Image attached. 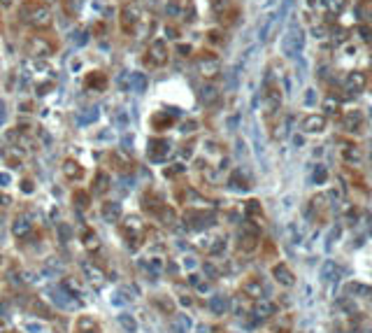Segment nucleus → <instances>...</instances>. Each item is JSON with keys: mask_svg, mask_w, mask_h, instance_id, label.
<instances>
[{"mask_svg": "<svg viewBox=\"0 0 372 333\" xmlns=\"http://www.w3.org/2000/svg\"><path fill=\"white\" fill-rule=\"evenodd\" d=\"M119 26L121 33L131 37H144L151 30V17L149 12H144L140 7V2H128L121 9V17H119Z\"/></svg>", "mask_w": 372, "mask_h": 333, "instance_id": "f257e3e1", "label": "nucleus"}, {"mask_svg": "<svg viewBox=\"0 0 372 333\" xmlns=\"http://www.w3.org/2000/svg\"><path fill=\"white\" fill-rule=\"evenodd\" d=\"M19 17L37 30H45V28L52 26V9L45 0H26L19 7Z\"/></svg>", "mask_w": 372, "mask_h": 333, "instance_id": "f03ea898", "label": "nucleus"}, {"mask_svg": "<svg viewBox=\"0 0 372 333\" xmlns=\"http://www.w3.org/2000/svg\"><path fill=\"white\" fill-rule=\"evenodd\" d=\"M144 233H147V228H144V224H142L137 217H126V219L121 221V236H124L126 245L131 247V249L142 247Z\"/></svg>", "mask_w": 372, "mask_h": 333, "instance_id": "7ed1b4c3", "label": "nucleus"}, {"mask_svg": "<svg viewBox=\"0 0 372 333\" xmlns=\"http://www.w3.org/2000/svg\"><path fill=\"white\" fill-rule=\"evenodd\" d=\"M258 245H261V231H258V226H254V221L242 224V228H239V233H238V249L249 254Z\"/></svg>", "mask_w": 372, "mask_h": 333, "instance_id": "20e7f679", "label": "nucleus"}, {"mask_svg": "<svg viewBox=\"0 0 372 333\" xmlns=\"http://www.w3.org/2000/svg\"><path fill=\"white\" fill-rule=\"evenodd\" d=\"M142 61H144L147 68H160V65H165V63L170 61L168 44L163 42V40H154V42L149 44V49L144 52Z\"/></svg>", "mask_w": 372, "mask_h": 333, "instance_id": "39448f33", "label": "nucleus"}, {"mask_svg": "<svg viewBox=\"0 0 372 333\" xmlns=\"http://www.w3.org/2000/svg\"><path fill=\"white\" fill-rule=\"evenodd\" d=\"M214 219H216V214L212 210H186L184 212V226L188 231H203Z\"/></svg>", "mask_w": 372, "mask_h": 333, "instance_id": "423d86ee", "label": "nucleus"}, {"mask_svg": "<svg viewBox=\"0 0 372 333\" xmlns=\"http://www.w3.org/2000/svg\"><path fill=\"white\" fill-rule=\"evenodd\" d=\"M56 49H58V42L53 37H49L47 33L33 35L28 40V52L33 54V56H52Z\"/></svg>", "mask_w": 372, "mask_h": 333, "instance_id": "0eeeda50", "label": "nucleus"}, {"mask_svg": "<svg viewBox=\"0 0 372 333\" xmlns=\"http://www.w3.org/2000/svg\"><path fill=\"white\" fill-rule=\"evenodd\" d=\"M198 70L203 77H216L219 75V56L212 52H200L198 56Z\"/></svg>", "mask_w": 372, "mask_h": 333, "instance_id": "6e6552de", "label": "nucleus"}, {"mask_svg": "<svg viewBox=\"0 0 372 333\" xmlns=\"http://www.w3.org/2000/svg\"><path fill=\"white\" fill-rule=\"evenodd\" d=\"M168 154H170V142L165 138H151L149 147H147V156H149L151 163H160Z\"/></svg>", "mask_w": 372, "mask_h": 333, "instance_id": "1a4fd4ad", "label": "nucleus"}, {"mask_svg": "<svg viewBox=\"0 0 372 333\" xmlns=\"http://www.w3.org/2000/svg\"><path fill=\"white\" fill-rule=\"evenodd\" d=\"M263 98H266V114L267 117L275 114L277 110H279V105H282V93H279V87H277V84H267Z\"/></svg>", "mask_w": 372, "mask_h": 333, "instance_id": "9d476101", "label": "nucleus"}, {"mask_svg": "<svg viewBox=\"0 0 372 333\" xmlns=\"http://www.w3.org/2000/svg\"><path fill=\"white\" fill-rule=\"evenodd\" d=\"M175 121H177V114L168 112V110H160V112H156L151 117V128L154 131H168V128L175 126Z\"/></svg>", "mask_w": 372, "mask_h": 333, "instance_id": "9b49d317", "label": "nucleus"}, {"mask_svg": "<svg viewBox=\"0 0 372 333\" xmlns=\"http://www.w3.org/2000/svg\"><path fill=\"white\" fill-rule=\"evenodd\" d=\"M140 203H142V210L147 212V214H154V217H156V214L163 210V205H165V203L160 201V196L156 191H147L140 198Z\"/></svg>", "mask_w": 372, "mask_h": 333, "instance_id": "f8f14e48", "label": "nucleus"}, {"mask_svg": "<svg viewBox=\"0 0 372 333\" xmlns=\"http://www.w3.org/2000/svg\"><path fill=\"white\" fill-rule=\"evenodd\" d=\"M84 87L89 91H105L107 89V75L103 70H91L84 77Z\"/></svg>", "mask_w": 372, "mask_h": 333, "instance_id": "ddd939ff", "label": "nucleus"}, {"mask_svg": "<svg viewBox=\"0 0 372 333\" xmlns=\"http://www.w3.org/2000/svg\"><path fill=\"white\" fill-rule=\"evenodd\" d=\"M107 166L112 168V170H116V173H131V161L124 156V151H109L107 154Z\"/></svg>", "mask_w": 372, "mask_h": 333, "instance_id": "4468645a", "label": "nucleus"}, {"mask_svg": "<svg viewBox=\"0 0 372 333\" xmlns=\"http://www.w3.org/2000/svg\"><path fill=\"white\" fill-rule=\"evenodd\" d=\"M300 128L305 133H321V131H326V117H323V114H307V117L302 119Z\"/></svg>", "mask_w": 372, "mask_h": 333, "instance_id": "2eb2a0df", "label": "nucleus"}, {"mask_svg": "<svg viewBox=\"0 0 372 333\" xmlns=\"http://www.w3.org/2000/svg\"><path fill=\"white\" fill-rule=\"evenodd\" d=\"M63 175H65L68 182H80L81 177H84V168L80 166V161L65 158V161H63Z\"/></svg>", "mask_w": 372, "mask_h": 333, "instance_id": "dca6fc26", "label": "nucleus"}, {"mask_svg": "<svg viewBox=\"0 0 372 333\" xmlns=\"http://www.w3.org/2000/svg\"><path fill=\"white\" fill-rule=\"evenodd\" d=\"M80 240H81V245H84V249H86V252H98V249H100V238H98V233L91 226L81 228Z\"/></svg>", "mask_w": 372, "mask_h": 333, "instance_id": "f3484780", "label": "nucleus"}, {"mask_svg": "<svg viewBox=\"0 0 372 333\" xmlns=\"http://www.w3.org/2000/svg\"><path fill=\"white\" fill-rule=\"evenodd\" d=\"M272 277H275L279 284H284V287H291L293 282H295L293 271L286 266V263H275V266H272Z\"/></svg>", "mask_w": 372, "mask_h": 333, "instance_id": "a211bd4d", "label": "nucleus"}, {"mask_svg": "<svg viewBox=\"0 0 372 333\" xmlns=\"http://www.w3.org/2000/svg\"><path fill=\"white\" fill-rule=\"evenodd\" d=\"M75 333H100V324L91 315H81L75 322Z\"/></svg>", "mask_w": 372, "mask_h": 333, "instance_id": "6ab92c4d", "label": "nucleus"}, {"mask_svg": "<svg viewBox=\"0 0 372 333\" xmlns=\"http://www.w3.org/2000/svg\"><path fill=\"white\" fill-rule=\"evenodd\" d=\"M151 305L156 307L160 315H175V303H172V298L168 294H156L151 298Z\"/></svg>", "mask_w": 372, "mask_h": 333, "instance_id": "aec40b11", "label": "nucleus"}, {"mask_svg": "<svg viewBox=\"0 0 372 333\" xmlns=\"http://www.w3.org/2000/svg\"><path fill=\"white\" fill-rule=\"evenodd\" d=\"M242 296L247 298H263V284H261V280H256V277H249V280L242 282Z\"/></svg>", "mask_w": 372, "mask_h": 333, "instance_id": "412c9836", "label": "nucleus"}, {"mask_svg": "<svg viewBox=\"0 0 372 333\" xmlns=\"http://www.w3.org/2000/svg\"><path fill=\"white\" fill-rule=\"evenodd\" d=\"M103 219L109 221V224L121 221V205L116 201H105L103 203Z\"/></svg>", "mask_w": 372, "mask_h": 333, "instance_id": "4be33fe9", "label": "nucleus"}, {"mask_svg": "<svg viewBox=\"0 0 372 333\" xmlns=\"http://www.w3.org/2000/svg\"><path fill=\"white\" fill-rule=\"evenodd\" d=\"M30 228H33V221L26 219V217H19V219L12 221V236L26 238V236H30Z\"/></svg>", "mask_w": 372, "mask_h": 333, "instance_id": "5701e85b", "label": "nucleus"}, {"mask_svg": "<svg viewBox=\"0 0 372 333\" xmlns=\"http://www.w3.org/2000/svg\"><path fill=\"white\" fill-rule=\"evenodd\" d=\"M84 272H86V280H89L96 289H100V287L105 284V275H103V271H98L96 266H84Z\"/></svg>", "mask_w": 372, "mask_h": 333, "instance_id": "b1692460", "label": "nucleus"}, {"mask_svg": "<svg viewBox=\"0 0 372 333\" xmlns=\"http://www.w3.org/2000/svg\"><path fill=\"white\" fill-rule=\"evenodd\" d=\"M254 310H256V315L258 317H270V315H275V310L277 305L272 303V301H266V298H258V303L254 305Z\"/></svg>", "mask_w": 372, "mask_h": 333, "instance_id": "393cba45", "label": "nucleus"}, {"mask_svg": "<svg viewBox=\"0 0 372 333\" xmlns=\"http://www.w3.org/2000/svg\"><path fill=\"white\" fill-rule=\"evenodd\" d=\"M109 189V177L100 170V173H96V177H93V193H98V196H103V193Z\"/></svg>", "mask_w": 372, "mask_h": 333, "instance_id": "a878e982", "label": "nucleus"}, {"mask_svg": "<svg viewBox=\"0 0 372 333\" xmlns=\"http://www.w3.org/2000/svg\"><path fill=\"white\" fill-rule=\"evenodd\" d=\"M156 217H159V221L163 224V226H172V224L177 221V212L172 210L170 205H163V210H160Z\"/></svg>", "mask_w": 372, "mask_h": 333, "instance_id": "bb28decb", "label": "nucleus"}, {"mask_svg": "<svg viewBox=\"0 0 372 333\" xmlns=\"http://www.w3.org/2000/svg\"><path fill=\"white\" fill-rule=\"evenodd\" d=\"M365 82H368V79H365L363 72H351V75H349V79H346V87L351 89V91H363Z\"/></svg>", "mask_w": 372, "mask_h": 333, "instance_id": "cd10ccee", "label": "nucleus"}, {"mask_svg": "<svg viewBox=\"0 0 372 333\" xmlns=\"http://www.w3.org/2000/svg\"><path fill=\"white\" fill-rule=\"evenodd\" d=\"M244 214H247L249 219H261L263 217V208H261V203L256 201V198H251V201H247L244 203Z\"/></svg>", "mask_w": 372, "mask_h": 333, "instance_id": "c85d7f7f", "label": "nucleus"}, {"mask_svg": "<svg viewBox=\"0 0 372 333\" xmlns=\"http://www.w3.org/2000/svg\"><path fill=\"white\" fill-rule=\"evenodd\" d=\"M72 203L80 208V210H89V205H91V196L84 189H77V191L72 193Z\"/></svg>", "mask_w": 372, "mask_h": 333, "instance_id": "c756f323", "label": "nucleus"}, {"mask_svg": "<svg viewBox=\"0 0 372 333\" xmlns=\"http://www.w3.org/2000/svg\"><path fill=\"white\" fill-rule=\"evenodd\" d=\"M272 333H291V317H277L272 322Z\"/></svg>", "mask_w": 372, "mask_h": 333, "instance_id": "7c9ffc66", "label": "nucleus"}, {"mask_svg": "<svg viewBox=\"0 0 372 333\" xmlns=\"http://www.w3.org/2000/svg\"><path fill=\"white\" fill-rule=\"evenodd\" d=\"M200 98H203L205 105H214V103L219 100V91H216L212 84H207V87H203V91H200Z\"/></svg>", "mask_w": 372, "mask_h": 333, "instance_id": "2f4dec72", "label": "nucleus"}, {"mask_svg": "<svg viewBox=\"0 0 372 333\" xmlns=\"http://www.w3.org/2000/svg\"><path fill=\"white\" fill-rule=\"evenodd\" d=\"M223 247H226V240H223L221 236H216V238H210V242L205 245V249H207L210 254H221Z\"/></svg>", "mask_w": 372, "mask_h": 333, "instance_id": "473e14b6", "label": "nucleus"}, {"mask_svg": "<svg viewBox=\"0 0 372 333\" xmlns=\"http://www.w3.org/2000/svg\"><path fill=\"white\" fill-rule=\"evenodd\" d=\"M219 19H221V24H226V26L235 24V21H238V7L228 5V7L223 9V12H219Z\"/></svg>", "mask_w": 372, "mask_h": 333, "instance_id": "72a5a7b5", "label": "nucleus"}, {"mask_svg": "<svg viewBox=\"0 0 372 333\" xmlns=\"http://www.w3.org/2000/svg\"><path fill=\"white\" fill-rule=\"evenodd\" d=\"M144 266H147V271L154 272V275H159L163 268H165V261L160 259V256H149L147 261H144Z\"/></svg>", "mask_w": 372, "mask_h": 333, "instance_id": "f704fd0d", "label": "nucleus"}, {"mask_svg": "<svg viewBox=\"0 0 372 333\" xmlns=\"http://www.w3.org/2000/svg\"><path fill=\"white\" fill-rule=\"evenodd\" d=\"M231 186H233V189H238V191H247V189H249V180L238 170V173L231 177Z\"/></svg>", "mask_w": 372, "mask_h": 333, "instance_id": "c9c22d12", "label": "nucleus"}, {"mask_svg": "<svg viewBox=\"0 0 372 333\" xmlns=\"http://www.w3.org/2000/svg\"><path fill=\"white\" fill-rule=\"evenodd\" d=\"M30 310H33V312H37L40 317H52V310H49V305H45L40 298H33V301H30Z\"/></svg>", "mask_w": 372, "mask_h": 333, "instance_id": "e433bc0d", "label": "nucleus"}, {"mask_svg": "<svg viewBox=\"0 0 372 333\" xmlns=\"http://www.w3.org/2000/svg\"><path fill=\"white\" fill-rule=\"evenodd\" d=\"M119 324L124 326L128 333H135V331H137V324H135V319H133L131 315H121V317H119Z\"/></svg>", "mask_w": 372, "mask_h": 333, "instance_id": "4c0bfd02", "label": "nucleus"}, {"mask_svg": "<svg viewBox=\"0 0 372 333\" xmlns=\"http://www.w3.org/2000/svg\"><path fill=\"white\" fill-rule=\"evenodd\" d=\"M63 2V12L68 14V17H75L77 14V9H80V2L77 0H61Z\"/></svg>", "mask_w": 372, "mask_h": 333, "instance_id": "58836bf2", "label": "nucleus"}, {"mask_svg": "<svg viewBox=\"0 0 372 333\" xmlns=\"http://www.w3.org/2000/svg\"><path fill=\"white\" fill-rule=\"evenodd\" d=\"M188 282L193 284L195 289H200V291H207V289H210V284L203 280V275H191V277H188Z\"/></svg>", "mask_w": 372, "mask_h": 333, "instance_id": "ea45409f", "label": "nucleus"}, {"mask_svg": "<svg viewBox=\"0 0 372 333\" xmlns=\"http://www.w3.org/2000/svg\"><path fill=\"white\" fill-rule=\"evenodd\" d=\"M346 5V0H326V7H328V12H342V7Z\"/></svg>", "mask_w": 372, "mask_h": 333, "instance_id": "a19ab883", "label": "nucleus"}, {"mask_svg": "<svg viewBox=\"0 0 372 333\" xmlns=\"http://www.w3.org/2000/svg\"><path fill=\"white\" fill-rule=\"evenodd\" d=\"M182 173H184V166H182V163H175V166H170V168L163 170V175L165 177H175V175H182Z\"/></svg>", "mask_w": 372, "mask_h": 333, "instance_id": "79ce46f5", "label": "nucleus"}, {"mask_svg": "<svg viewBox=\"0 0 372 333\" xmlns=\"http://www.w3.org/2000/svg\"><path fill=\"white\" fill-rule=\"evenodd\" d=\"M133 87H135V91H144L147 77H144V75H133Z\"/></svg>", "mask_w": 372, "mask_h": 333, "instance_id": "37998d69", "label": "nucleus"}, {"mask_svg": "<svg viewBox=\"0 0 372 333\" xmlns=\"http://www.w3.org/2000/svg\"><path fill=\"white\" fill-rule=\"evenodd\" d=\"M5 161L9 163V168H19V166H21V156H19V154H12V151H7V154H5Z\"/></svg>", "mask_w": 372, "mask_h": 333, "instance_id": "c03bdc74", "label": "nucleus"}, {"mask_svg": "<svg viewBox=\"0 0 372 333\" xmlns=\"http://www.w3.org/2000/svg\"><path fill=\"white\" fill-rule=\"evenodd\" d=\"M21 191H24V193H33V191H35V182H33L30 177H24V180H21Z\"/></svg>", "mask_w": 372, "mask_h": 333, "instance_id": "a18cd8bd", "label": "nucleus"}, {"mask_svg": "<svg viewBox=\"0 0 372 333\" xmlns=\"http://www.w3.org/2000/svg\"><path fill=\"white\" fill-rule=\"evenodd\" d=\"M354 126H361V114L358 112L346 117V128H349V131H354Z\"/></svg>", "mask_w": 372, "mask_h": 333, "instance_id": "49530a36", "label": "nucleus"}, {"mask_svg": "<svg viewBox=\"0 0 372 333\" xmlns=\"http://www.w3.org/2000/svg\"><path fill=\"white\" fill-rule=\"evenodd\" d=\"M207 40H210L212 44H221L223 42V33L221 30H210V33H207Z\"/></svg>", "mask_w": 372, "mask_h": 333, "instance_id": "de8ad7c7", "label": "nucleus"}, {"mask_svg": "<svg viewBox=\"0 0 372 333\" xmlns=\"http://www.w3.org/2000/svg\"><path fill=\"white\" fill-rule=\"evenodd\" d=\"M212 310L214 312H219V315L226 312V301H223V298H212Z\"/></svg>", "mask_w": 372, "mask_h": 333, "instance_id": "09e8293b", "label": "nucleus"}, {"mask_svg": "<svg viewBox=\"0 0 372 333\" xmlns=\"http://www.w3.org/2000/svg\"><path fill=\"white\" fill-rule=\"evenodd\" d=\"M184 19H186V21H193V19H195V12H193V0H186Z\"/></svg>", "mask_w": 372, "mask_h": 333, "instance_id": "8fccbe9b", "label": "nucleus"}, {"mask_svg": "<svg viewBox=\"0 0 372 333\" xmlns=\"http://www.w3.org/2000/svg\"><path fill=\"white\" fill-rule=\"evenodd\" d=\"M96 119H98V110H91L89 114L84 112V114L80 117V121H81V123H91V121H96Z\"/></svg>", "mask_w": 372, "mask_h": 333, "instance_id": "3c124183", "label": "nucleus"}, {"mask_svg": "<svg viewBox=\"0 0 372 333\" xmlns=\"http://www.w3.org/2000/svg\"><path fill=\"white\" fill-rule=\"evenodd\" d=\"M105 30H107V26H105V24H103V21H98V24H93V28H91V33H93V35H103Z\"/></svg>", "mask_w": 372, "mask_h": 333, "instance_id": "603ef678", "label": "nucleus"}, {"mask_svg": "<svg viewBox=\"0 0 372 333\" xmlns=\"http://www.w3.org/2000/svg\"><path fill=\"white\" fill-rule=\"evenodd\" d=\"M52 89H53L52 82H45V84H40V87H37V93H40V96H45V93H49Z\"/></svg>", "mask_w": 372, "mask_h": 333, "instance_id": "864d4df0", "label": "nucleus"}, {"mask_svg": "<svg viewBox=\"0 0 372 333\" xmlns=\"http://www.w3.org/2000/svg\"><path fill=\"white\" fill-rule=\"evenodd\" d=\"M314 180L323 182V180H326V170H323V168H319V173H314Z\"/></svg>", "mask_w": 372, "mask_h": 333, "instance_id": "5fc2aeb1", "label": "nucleus"}, {"mask_svg": "<svg viewBox=\"0 0 372 333\" xmlns=\"http://www.w3.org/2000/svg\"><path fill=\"white\" fill-rule=\"evenodd\" d=\"M179 52H182V56H188V54H191V47H188V44H182Z\"/></svg>", "mask_w": 372, "mask_h": 333, "instance_id": "6e6d98bb", "label": "nucleus"}, {"mask_svg": "<svg viewBox=\"0 0 372 333\" xmlns=\"http://www.w3.org/2000/svg\"><path fill=\"white\" fill-rule=\"evenodd\" d=\"M7 203H9V198H7V196H2V193H0V208H5Z\"/></svg>", "mask_w": 372, "mask_h": 333, "instance_id": "4d7b16f0", "label": "nucleus"}, {"mask_svg": "<svg viewBox=\"0 0 372 333\" xmlns=\"http://www.w3.org/2000/svg\"><path fill=\"white\" fill-rule=\"evenodd\" d=\"M5 182H9V175L7 173H0V184H5Z\"/></svg>", "mask_w": 372, "mask_h": 333, "instance_id": "13d9d810", "label": "nucleus"}, {"mask_svg": "<svg viewBox=\"0 0 372 333\" xmlns=\"http://www.w3.org/2000/svg\"><path fill=\"white\" fill-rule=\"evenodd\" d=\"M214 333H223V331H214Z\"/></svg>", "mask_w": 372, "mask_h": 333, "instance_id": "bf43d9fd", "label": "nucleus"}, {"mask_svg": "<svg viewBox=\"0 0 372 333\" xmlns=\"http://www.w3.org/2000/svg\"><path fill=\"white\" fill-rule=\"evenodd\" d=\"M5 333H14V331H5Z\"/></svg>", "mask_w": 372, "mask_h": 333, "instance_id": "052dcab7", "label": "nucleus"}, {"mask_svg": "<svg viewBox=\"0 0 372 333\" xmlns=\"http://www.w3.org/2000/svg\"><path fill=\"white\" fill-rule=\"evenodd\" d=\"M0 326H2V319H0Z\"/></svg>", "mask_w": 372, "mask_h": 333, "instance_id": "680f3d73", "label": "nucleus"}]
</instances>
